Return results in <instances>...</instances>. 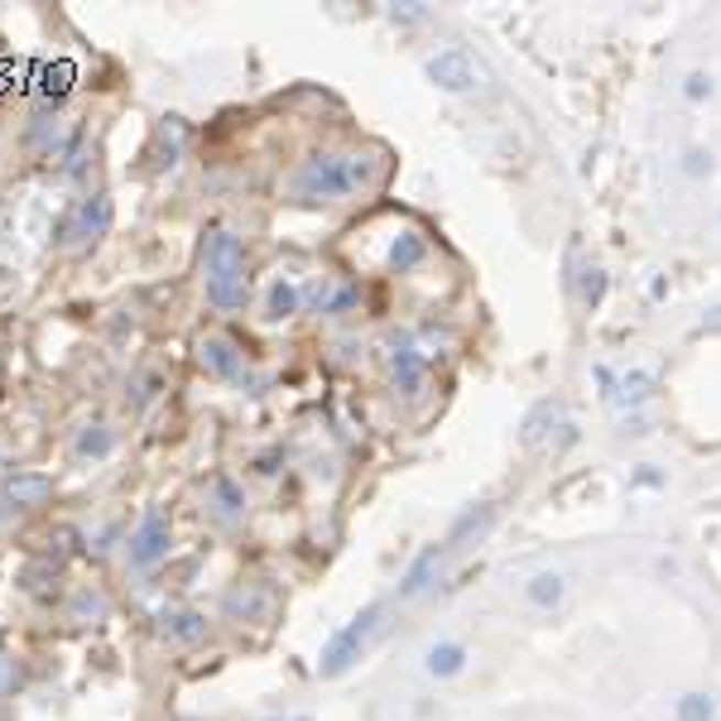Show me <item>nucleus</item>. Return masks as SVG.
I'll use <instances>...</instances> for the list:
<instances>
[{
	"instance_id": "423d86ee",
	"label": "nucleus",
	"mask_w": 721,
	"mask_h": 721,
	"mask_svg": "<svg viewBox=\"0 0 721 721\" xmlns=\"http://www.w3.org/2000/svg\"><path fill=\"white\" fill-rule=\"evenodd\" d=\"M198 365L212 380H241L245 375V351L231 342V337H217V332H207V337H198Z\"/></svg>"
},
{
	"instance_id": "4468645a",
	"label": "nucleus",
	"mask_w": 721,
	"mask_h": 721,
	"mask_svg": "<svg viewBox=\"0 0 721 721\" xmlns=\"http://www.w3.org/2000/svg\"><path fill=\"white\" fill-rule=\"evenodd\" d=\"M227 611H231V615H260V611H265V597H260V592H245V587H236V592L227 597Z\"/></svg>"
},
{
	"instance_id": "1a4fd4ad",
	"label": "nucleus",
	"mask_w": 721,
	"mask_h": 721,
	"mask_svg": "<svg viewBox=\"0 0 721 721\" xmlns=\"http://www.w3.org/2000/svg\"><path fill=\"white\" fill-rule=\"evenodd\" d=\"M160 631H164L168 645L193 649V645H203V640H207V615L203 611H174V615H164Z\"/></svg>"
},
{
	"instance_id": "dca6fc26",
	"label": "nucleus",
	"mask_w": 721,
	"mask_h": 721,
	"mask_svg": "<svg viewBox=\"0 0 721 721\" xmlns=\"http://www.w3.org/2000/svg\"><path fill=\"white\" fill-rule=\"evenodd\" d=\"M130 390H135V404H150L154 395H160V375H154V371H150V375H140Z\"/></svg>"
},
{
	"instance_id": "2eb2a0df",
	"label": "nucleus",
	"mask_w": 721,
	"mask_h": 721,
	"mask_svg": "<svg viewBox=\"0 0 721 721\" xmlns=\"http://www.w3.org/2000/svg\"><path fill=\"white\" fill-rule=\"evenodd\" d=\"M15 688H20V664L10 659L6 649H0V698H10Z\"/></svg>"
},
{
	"instance_id": "ddd939ff",
	"label": "nucleus",
	"mask_w": 721,
	"mask_h": 721,
	"mask_svg": "<svg viewBox=\"0 0 721 721\" xmlns=\"http://www.w3.org/2000/svg\"><path fill=\"white\" fill-rule=\"evenodd\" d=\"M101 615H107V597L83 587V592L73 597V621H101Z\"/></svg>"
},
{
	"instance_id": "f8f14e48",
	"label": "nucleus",
	"mask_w": 721,
	"mask_h": 721,
	"mask_svg": "<svg viewBox=\"0 0 721 721\" xmlns=\"http://www.w3.org/2000/svg\"><path fill=\"white\" fill-rule=\"evenodd\" d=\"M298 304H304V288H298L294 280H274L270 294H265V318L284 323V318H294L298 313Z\"/></svg>"
},
{
	"instance_id": "a211bd4d",
	"label": "nucleus",
	"mask_w": 721,
	"mask_h": 721,
	"mask_svg": "<svg viewBox=\"0 0 721 721\" xmlns=\"http://www.w3.org/2000/svg\"><path fill=\"white\" fill-rule=\"evenodd\" d=\"M288 721H308V717H288Z\"/></svg>"
},
{
	"instance_id": "20e7f679",
	"label": "nucleus",
	"mask_w": 721,
	"mask_h": 721,
	"mask_svg": "<svg viewBox=\"0 0 721 721\" xmlns=\"http://www.w3.org/2000/svg\"><path fill=\"white\" fill-rule=\"evenodd\" d=\"M168 548H174V524H168V510L150 505V510H144V520L135 524V534H130V544H125L130 568H135V572L160 568V562L168 558Z\"/></svg>"
},
{
	"instance_id": "0eeeda50",
	"label": "nucleus",
	"mask_w": 721,
	"mask_h": 721,
	"mask_svg": "<svg viewBox=\"0 0 721 721\" xmlns=\"http://www.w3.org/2000/svg\"><path fill=\"white\" fill-rule=\"evenodd\" d=\"M0 495H6L10 510H39L54 501V477L48 471H10Z\"/></svg>"
},
{
	"instance_id": "f03ea898",
	"label": "nucleus",
	"mask_w": 721,
	"mask_h": 721,
	"mask_svg": "<svg viewBox=\"0 0 721 721\" xmlns=\"http://www.w3.org/2000/svg\"><path fill=\"white\" fill-rule=\"evenodd\" d=\"M347 193H357V178H351V154H308L304 164L288 178V198L298 203H342Z\"/></svg>"
},
{
	"instance_id": "6e6552de",
	"label": "nucleus",
	"mask_w": 721,
	"mask_h": 721,
	"mask_svg": "<svg viewBox=\"0 0 721 721\" xmlns=\"http://www.w3.org/2000/svg\"><path fill=\"white\" fill-rule=\"evenodd\" d=\"M207 505H212V515L221 524H236L245 515V487L236 477H227V471H217L212 487H207Z\"/></svg>"
},
{
	"instance_id": "f257e3e1",
	"label": "nucleus",
	"mask_w": 721,
	"mask_h": 721,
	"mask_svg": "<svg viewBox=\"0 0 721 721\" xmlns=\"http://www.w3.org/2000/svg\"><path fill=\"white\" fill-rule=\"evenodd\" d=\"M203 294L217 313H236L251 298V255L241 236L227 227H212L203 241Z\"/></svg>"
},
{
	"instance_id": "7ed1b4c3",
	"label": "nucleus",
	"mask_w": 721,
	"mask_h": 721,
	"mask_svg": "<svg viewBox=\"0 0 721 721\" xmlns=\"http://www.w3.org/2000/svg\"><path fill=\"white\" fill-rule=\"evenodd\" d=\"M111 221H116V203L107 193H91V198H83L54 227V245L73 255H87L91 245H101V236H111Z\"/></svg>"
},
{
	"instance_id": "39448f33",
	"label": "nucleus",
	"mask_w": 721,
	"mask_h": 721,
	"mask_svg": "<svg viewBox=\"0 0 721 721\" xmlns=\"http://www.w3.org/2000/svg\"><path fill=\"white\" fill-rule=\"evenodd\" d=\"M380 615H385V607H371V611H361L357 621L347 625V631H337L332 635V645L323 649V659H318V674L323 678H342L351 664L361 659V649H365V635L380 625Z\"/></svg>"
},
{
	"instance_id": "9d476101",
	"label": "nucleus",
	"mask_w": 721,
	"mask_h": 721,
	"mask_svg": "<svg viewBox=\"0 0 721 721\" xmlns=\"http://www.w3.org/2000/svg\"><path fill=\"white\" fill-rule=\"evenodd\" d=\"M183 144H188V125H183V116H164L160 135H154V168H174Z\"/></svg>"
},
{
	"instance_id": "9b49d317",
	"label": "nucleus",
	"mask_w": 721,
	"mask_h": 721,
	"mask_svg": "<svg viewBox=\"0 0 721 721\" xmlns=\"http://www.w3.org/2000/svg\"><path fill=\"white\" fill-rule=\"evenodd\" d=\"M111 448H116V433H111V428L97 418V424H87L83 433H77L73 457H77V462H107Z\"/></svg>"
},
{
	"instance_id": "f3484780",
	"label": "nucleus",
	"mask_w": 721,
	"mask_h": 721,
	"mask_svg": "<svg viewBox=\"0 0 721 721\" xmlns=\"http://www.w3.org/2000/svg\"><path fill=\"white\" fill-rule=\"evenodd\" d=\"M255 471H260V477H274V471H280V452L260 457V462H255Z\"/></svg>"
}]
</instances>
